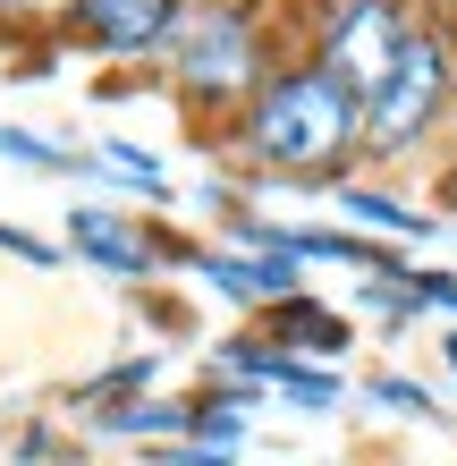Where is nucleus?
<instances>
[{
    "instance_id": "obj_1",
    "label": "nucleus",
    "mask_w": 457,
    "mask_h": 466,
    "mask_svg": "<svg viewBox=\"0 0 457 466\" xmlns=\"http://www.w3.org/2000/svg\"><path fill=\"white\" fill-rule=\"evenodd\" d=\"M356 145H364V102L347 94L322 60L263 76V94L246 102V153L263 161V170L322 178V170H339Z\"/></svg>"
},
{
    "instance_id": "obj_2",
    "label": "nucleus",
    "mask_w": 457,
    "mask_h": 466,
    "mask_svg": "<svg viewBox=\"0 0 457 466\" xmlns=\"http://www.w3.org/2000/svg\"><path fill=\"white\" fill-rule=\"evenodd\" d=\"M170 68H178V86L204 94V102H254L263 94V51H254V25L237 9L186 17L178 43H170Z\"/></svg>"
},
{
    "instance_id": "obj_3",
    "label": "nucleus",
    "mask_w": 457,
    "mask_h": 466,
    "mask_svg": "<svg viewBox=\"0 0 457 466\" xmlns=\"http://www.w3.org/2000/svg\"><path fill=\"white\" fill-rule=\"evenodd\" d=\"M407 43H415V25L398 17V0H339V9L322 17V68L356 102H373L390 86V68L407 60Z\"/></svg>"
},
{
    "instance_id": "obj_4",
    "label": "nucleus",
    "mask_w": 457,
    "mask_h": 466,
    "mask_svg": "<svg viewBox=\"0 0 457 466\" xmlns=\"http://www.w3.org/2000/svg\"><path fill=\"white\" fill-rule=\"evenodd\" d=\"M441 102H449V43L441 35H415L407 60L390 68V86L364 102V145L373 153H407L415 136L441 119Z\"/></svg>"
},
{
    "instance_id": "obj_5",
    "label": "nucleus",
    "mask_w": 457,
    "mask_h": 466,
    "mask_svg": "<svg viewBox=\"0 0 457 466\" xmlns=\"http://www.w3.org/2000/svg\"><path fill=\"white\" fill-rule=\"evenodd\" d=\"M212 365H221L229 381H246V390L263 381V390H288V399H305V407H339V399H347L339 373H313L297 348H272V339H229Z\"/></svg>"
},
{
    "instance_id": "obj_6",
    "label": "nucleus",
    "mask_w": 457,
    "mask_h": 466,
    "mask_svg": "<svg viewBox=\"0 0 457 466\" xmlns=\"http://www.w3.org/2000/svg\"><path fill=\"white\" fill-rule=\"evenodd\" d=\"M178 0H85V17H76V35L94 51H111V60H144V51L178 43Z\"/></svg>"
},
{
    "instance_id": "obj_7",
    "label": "nucleus",
    "mask_w": 457,
    "mask_h": 466,
    "mask_svg": "<svg viewBox=\"0 0 457 466\" xmlns=\"http://www.w3.org/2000/svg\"><path fill=\"white\" fill-rule=\"evenodd\" d=\"M68 255L119 271V280H144V271L161 263V246H153L144 229H127L119 212H76V221H68Z\"/></svg>"
},
{
    "instance_id": "obj_8",
    "label": "nucleus",
    "mask_w": 457,
    "mask_h": 466,
    "mask_svg": "<svg viewBox=\"0 0 457 466\" xmlns=\"http://www.w3.org/2000/svg\"><path fill=\"white\" fill-rule=\"evenodd\" d=\"M195 271L212 289L246 297V306H288V297H305L297 263H272V255H195Z\"/></svg>"
},
{
    "instance_id": "obj_9",
    "label": "nucleus",
    "mask_w": 457,
    "mask_h": 466,
    "mask_svg": "<svg viewBox=\"0 0 457 466\" xmlns=\"http://www.w3.org/2000/svg\"><path fill=\"white\" fill-rule=\"evenodd\" d=\"M272 339H280V348L297 339V348L339 356V348H347V322H339V314H322L313 297H288V306H272Z\"/></svg>"
},
{
    "instance_id": "obj_10",
    "label": "nucleus",
    "mask_w": 457,
    "mask_h": 466,
    "mask_svg": "<svg viewBox=\"0 0 457 466\" xmlns=\"http://www.w3.org/2000/svg\"><path fill=\"white\" fill-rule=\"evenodd\" d=\"M339 204H347V221H373V229H390V238H423V229H432L415 204H390V196H373V187H347Z\"/></svg>"
},
{
    "instance_id": "obj_11",
    "label": "nucleus",
    "mask_w": 457,
    "mask_h": 466,
    "mask_svg": "<svg viewBox=\"0 0 457 466\" xmlns=\"http://www.w3.org/2000/svg\"><path fill=\"white\" fill-rule=\"evenodd\" d=\"M153 381H161V356H127V365L94 373V381H85L76 399H85V407H111V399H127V390H153Z\"/></svg>"
},
{
    "instance_id": "obj_12",
    "label": "nucleus",
    "mask_w": 457,
    "mask_h": 466,
    "mask_svg": "<svg viewBox=\"0 0 457 466\" xmlns=\"http://www.w3.org/2000/svg\"><path fill=\"white\" fill-rule=\"evenodd\" d=\"M0 153L25 161V170H102L94 153H60V145H43V136H25V127H0Z\"/></svg>"
},
{
    "instance_id": "obj_13",
    "label": "nucleus",
    "mask_w": 457,
    "mask_h": 466,
    "mask_svg": "<svg viewBox=\"0 0 457 466\" xmlns=\"http://www.w3.org/2000/svg\"><path fill=\"white\" fill-rule=\"evenodd\" d=\"M94 161H102V170H111V178H127V187H144V196H161V161H153L144 145H102Z\"/></svg>"
},
{
    "instance_id": "obj_14",
    "label": "nucleus",
    "mask_w": 457,
    "mask_h": 466,
    "mask_svg": "<svg viewBox=\"0 0 457 466\" xmlns=\"http://www.w3.org/2000/svg\"><path fill=\"white\" fill-rule=\"evenodd\" d=\"M373 399H382V407H407V416H441L432 390H423V381H407V373H382V381H373Z\"/></svg>"
},
{
    "instance_id": "obj_15",
    "label": "nucleus",
    "mask_w": 457,
    "mask_h": 466,
    "mask_svg": "<svg viewBox=\"0 0 457 466\" xmlns=\"http://www.w3.org/2000/svg\"><path fill=\"white\" fill-rule=\"evenodd\" d=\"M0 255H17V263H60V246H43V238H25V229L0 221Z\"/></svg>"
},
{
    "instance_id": "obj_16",
    "label": "nucleus",
    "mask_w": 457,
    "mask_h": 466,
    "mask_svg": "<svg viewBox=\"0 0 457 466\" xmlns=\"http://www.w3.org/2000/svg\"><path fill=\"white\" fill-rule=\"evenodd\" d=\"M0 17H85V0H0Z\"/></svg>"
},
{
    "instance_id": "obj_17",
    "label": "nucleus",
    "mask_w": 457,
    "mask_h": 466,
    "mask_svg": "<svg viewBox=\"0 0 457 466\" xmlns=\"http://www.w3.org/2000/svg\"><path fill=\"white\" fill-rule=\"evenodd\" d=\"M441 356H449V373H457V331H449V348H441Z\"/></svg>"
}]
</instances>
